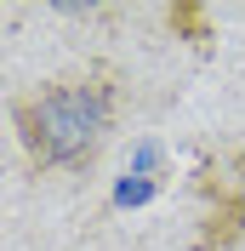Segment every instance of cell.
Returning <instances> with one entry per match:
<instances>
[{"mask_svg":"<svg viewBox=\"0 0 245 251\" xmlns=\"http://www.w3.org/2000/svg\"><path fill=\"white\" fill-rule=\"evenodd\" d=\"M194 188L205 194V228L194 234V251H234L245 240V188L222 183L211 166H199Z\"/></svg>","mask_w":245,"mask_h":251,"instance_id":"obj_2","label":"cell"},{"mask_svg":"<svg viewBox=\"0 0 245 251\" xmlns=\"http://www.w3.org/2000/svg\"><path fill=\"white\" fill-rule=\"evenodd\" d=\"M114 120H120V69L114 63H86V69L51 75L12 97V131L29 172L86 177L103 154Z\"/></svg>","mask_w":245,"mask_h":251,"instance_id":"obj_1","label":"cell"},{"mask_svg":"<svg viewBox=\"0 0 245 251\" xmlns=\"http://www.w3.org/2000/svg\"><path fill=\"white\" fill-rule=\"evenodd\" d=\"M148 194H160V177H143V172H125V183L114 188V205H120V211H125V205H143V200H148Z\"/></svg>","mask_w":245,"mask_h":251,"instance_id":"obj_4","label":"cell"},{"mask_svg":"<svg viewBox=\"0 0 245 251\" xmlns=\"http://www.w3.org/2000/svg\"><path fill=\"white\" fill-rule=\"evenodd\" d=\"M166 23H171V34H177V40H188L194 51L211 46V12H205V6H194V0L166 6Z\"/></svg>","mask_w":245,"mask_h":251,"instance_id":"obj_3","label":"cell"}]
</instances>
